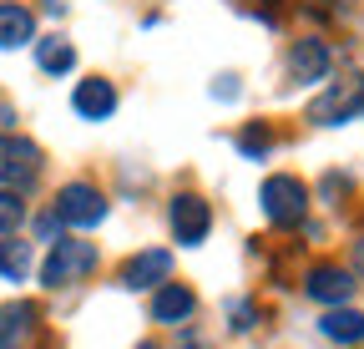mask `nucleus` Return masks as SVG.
<instances>
[{
  "label": "nucleus",
  "instance_id": "1",
  "mask_svg": "<svg viewBox=\"0 0 364 349\" xmlns=\"http://www.w3.org/2000/svg\"><path fill=\"white\" fill-rule=\"evenodd\" d=\"M91 269H97V248L91 243H76V238H66V243H56V253L46 258V289H71V284H81Z\"/></svg>",
  "mask_w": 364,
  "mask_h": 349
},
{
  "label": "nucleus",
  "instance_id": "2",
  "mask_svg": "<svg viewBox=\"0 0 364 349\" xmlns=\"http://www.w3.org/2000/svg\"><path fill=\"white\" fill-rule=\"evenodd\" d=\"M258 203H263V213H268V223L294 228L299 218H304V208H309V193H304L299 178H284V172H279V178H268V183H263Z\"/></svg>",
  "mask_w": 364,
  "mask_h": 349
},
{
  "label": "nucleus",
  "instance_id": "3",
  "mask_svg": "<svg viewBox=\"0 0 364 349\" xmlns=\"http://www.w3.org/2000/svg\"><path fill=\"white\" fill-rule=\"evenodd\" d=\"M56 218L71 228H97L102 218H107V198L91 188V183H66L56 193Z\"/></svg>",
  "mask_w": 364,
  "mask_h": 349
},
{
  "label": "nucleus",
  "instance_id": "4",
  "mask_svg": "<svg viewBox=\"0 0 364 349\" xmlns=\"http://www.w3.org/2000/svg\"><path fill=\"white\" fill-rule=\"evenodd\" d=\"M172 233H177V243H203L208 238V228H213V208L198 198V193H182V198H172Z\"/></svg>",
  "mask_w": 364,
  "mask_h": 349
},
{
  "label": "nucleus",
  "instance_id": "5",
  "mask_svg": "<svg viewBox=\"0 0 364 349\" xmlns=\"http://www.w3.org/2000/svg\"><path fill=\"white\" fill-rule=\"evenodd\" d=\"M41 172V147L26 142V137H0V183L11 188H26Z\"/></svg>",
  "mask_w": 364,
  "mask_h": 349
},
{
  "label": "nucleus",
  "instance_id": "6",
  "mask_svg": "<svg viewBox=\"0 0 364 349\" xmlns=\"http://www.w3.org/2000/svg\"><path fill=\"white\" fill-rule=\"evenodd\" d=\"M359 107H364V76H354V81L334 86L329 97H318V102L309 107V117H314L318 127H334V122H349Z\"/></svg>",
  "mask_w": 364,
  "mask_h": 349
},
{
  "label": "nucleus",
  "instance_id": "7",
  "mask_svg": "<svg viewBox=\"0 0 364 349\" xmlns=\"http://www.w3.org/2000/svg\"><path fill=\"white\" fill-rule=\"evenodd\" d=\"M36 324H41V309L36 304H6L0 309V349H26L36 339Z\"/></svg>",
  "mask_w": 364,
  "mask_h": 349
},
{
  "label": "nucleus",
  "instance_id": "8",
  "mask_svg": "<svg viewBox=\"0 0 364 349\" xmlns=\"http://www.w3.org/2000/svg\"><path fill=\"white\" fill-rule=\"evenodd\" d=\"M167 274H172V253H167V248H147V253L127 258V269H122L127 289H152V284H167Z\"/></svg>",
  "mask_w": 364,
  "mask_h": 349
},
{
  "label": "nucleus",
  "instance_id": "9",
  "mask_svg": "<svg viewBox=\"0 0 364 349\" xmlns=\"http://www.w3.org/2000/svg\"><path fill=\"white\" fill-rule=\"evenodd\" d=\"M309 299H318V304H349V294H354V274L349 269H334V264H324V269H314L309 274Z\"/></svg>",
  "mask_w": 364,
  "mask_h": 349
},
{
  "label": "nucleus",
  "instance_id": "10",
  "mask_svg": "<svg viewBox=\"0 0 364 349\" xmlns=\"http://www.w3.org/2000/svg\"><path fill=\"white\" fill-rule=\"evenodd\" d=\"M76 112H81L86 122L112 117V112H117V86H112V81H102V76L81 81V86H76Z\"/></svg>",
  "mask_w": 364,
  "mask_h": 349
},
{
  "label": "nucleus",
  "instance_id": "11",
  "mask_svg": "<svg viewBox=\"0 0 364 349\" xmlns=\"http://www.w3.org/2000/svg\"><path fill=\"white\" fill-rule=\"evenodd\" d=\"M193 309H198V294H193L188 284H162V289H157V299H152V314H157L162 324H182V319H193Z\"/></svg>",
  "mask_w": 364,
  "mask_h": 349
},
{
  "label": "nucleus",
  "instance_id": "12",
  "mask_svg": "<svg viewBox=\"0 0 364 349\" xmlns=\"http://www.w3.org/2000/svg\"><path fill=\"white\" fill-rule=\"evenodd\" d=\"M289 71H294V81H324V71H329V46H324V41H299L294 56H289Z\"/></svg>",
  "mask_w": 364,
  "mask_h": 349
},
{
  "label": "nucleus",
  "instance_id": "13",
  "mask_svg": "<svg viewBox=\"0 0 364 349\" xmlns=\"http://www.w3.org/2000/svg\"><path fill=\"white\" fill-rule=\"evenodd\" d=\"M26 41H36V16L26 6H0V46L16 51Z\"/></svg>",
  "mask_w": 364,
  "mask_h": 349
},
{
  "label": "nucleus",
  "instance_id": "14",
  "mask_svg": "<svg viewBox=\"0 0 364 349\" xmlns=\"http://www.w3.org/2000/svg\"><path fill=\"white\" fill-rule=\"evenodd\" d=\"M318 329H324V339H334V344H359L364 339V314L359 309H339V304H334V309L318 319Z\"/></svg>",
  "mask_w": 364,
  "mask_h": 349
},
{
  "label": "nucleus",
  "instance_id": "15",
  "mask_svg": "<svg viewBox=\"0 0 364 349\" xmlns=\"http://www.w3.org/2000/svg\"><path fill=\"white\" fill-rule=\"evenodd\" d=\"M36 61H41V71H71L76 66V51H71V41H61V36H46V41H36Z\"/></svg>",
  "mask_w": 364,
  "mask_h": 349
},
{
  "label": "nucleus",
  "instance_id": "16",
  "mask_svg": "<svg viewBox=\"0 0 364 349\" xmlns=\"http://www.w3.org/2000/svg\"><path fill=\"white\" fill-rule=\"evenodd\" d=\"M31 274V243H21V238H6L0 243V279H26Z\"/></svg>",
  "mask_w": 364,
  "mask_h": 349
},
{
  "label": "nucleus",
  "instance_id": "17",
  "mask_svg": "<svg viewBox=\"0 0 364 349\" xmlns=\"http://www.w3.org/2000/svg\"><path fill=\"white\" fill-rule=\"evenodd\" d=\"M26 223V203L16 193H0V233H16Z\"/></svg>",
  "mask_w": 364,
  "mask_h": 349
},
{
  "label": "nucleus",
  "instance_id": "18",
  "mask_svg": "<svg viewBox=\"0 0 364 349\" xmlns=\"http://www.w3.org/2000/svg\"><path fill=\"white\" fill-rule=\"evenodd\" d=\"M238 147H243V157H263V152L273 147V137L263 132V127H253V132H243V137H238Z\"/></svg>",
  "mask_w": 364,
  "mask_h": 349
},
{
  "label": "nucleus",
  "instance_id": "19",
  "mask_svg": "<svg viewBox=\"0 0 364 349\" xmlns=\"http://www.w3.org/2000/svg\"><path fill=\"white\" fill-rule=\"evenodd\" d=\"M233 329H253V309H248V304H238V309H233Z\"/></svg>",
  "mask_w": 364,
  "mask_h": 349
},
{
  "label": "nucleus",
  "instance_id": "20",
  "mask_svg": "<svg viewBox=\"0 0 364 349\" xmlns=\"http://www.w3.org/2000/svg\"><path fill=\"white\" fill-rule=\"evenodd\" d=\"M16 122V112H11V102H0V127H11Z\"/></svg>",
  "mask_w": 364,
  "mask_h": 349
},
{
  "label": "nucleus",
  "instance_id": "21",
  "mask_svg": "<svg viewBox=\"0 0 364 349\" xmlns=\"http://www.w3.org/2000/svg\"><path fill=\"white\" fill-rule=\"evenodd\" d=\"M142 349H157V344H142Z\"/></svg>",
  "mask_w": 364,
  "mask_h": 349
}]
</instances>
